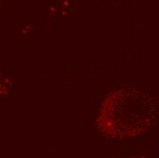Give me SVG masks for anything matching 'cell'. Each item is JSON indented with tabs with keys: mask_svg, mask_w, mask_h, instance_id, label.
I'll use <instances>...</instances> for the list:
<instances>
[{
	"mask_svg": "<svg viewBox=\"0 0 159 158\" xmlns=\"http://www.w3.org/2000/svg\"><path fill=\"white\" fill-rule=\"evenodd\" d=\"M158 112L157 102L150 94L133 88L118 89L104 98L96 120L97 129L111 138L135 137L156 124Z\"/></svg>",
	"mask_w": 159,
	"mask_h": 158,
	"instance_id": "cell-1",
	"label": "cell"
},
{
	"mask_svg": "<svg viewBox=\"0 0 159 158\" xmlns=\"http://www.w3.org/2000/svg\"><path fill=\"white\" fill-rule=\"evenodd\" d=\"M127 158H147V157H144V156H131V157H127Z\"/></svg>",
	"mask_w": 159,
	"mask_h": 158,
	"instance_id": "cell-2",
	"label": "cell"
}]
</instances>
